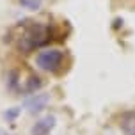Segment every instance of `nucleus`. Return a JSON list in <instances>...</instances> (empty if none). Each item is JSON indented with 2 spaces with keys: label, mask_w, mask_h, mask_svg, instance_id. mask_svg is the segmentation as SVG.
Wrapping results in <instances>:
<instances>
[{
  "label": "nucleus",
  "mask_w": 135,
  "mask_h": 135,
  "mask_svg": "<svg viewBox=\"0 0 135 135\" xmlns=\"http://www.w3.org/2000/svg\"><path fill=\"white\" fill-rule=\"evenodd\" d=\"M48 41V28L45 25L34 23L25 30V34L21 36L20 39V50L28 54L30 50H34L36 46H41Z\"/></svg>",
  "instance_id": "nucleus-1"
},
{
  "label": "nucleus",
  "mask_w": 135,
  "mask_h": 135,
  "mask_svg": "<svg viewBox=\"0 0 135 135\" xmlns=\"http://www.w3.org/2000/svg\"><path fill=\"white\" fill-rule=\"evenodd\" d=\"M62 59H64V55L61 50H45L37 55L36 64L45 71H55L62 64Z\"/></svg>",
  "instance_id": "nucleus-2"
},
{
  "label": "nucleus",
  "mask_w": 135,
  "mask_h": 135,
  "mask_svg": "<svg viewBox=\"0 0 135 135\" xmlns=\"http://www.w3.org/2000/svg\"><path fill=\"white\" fill-rule=\"evenodd\" d=\"M48 101H50V96L48 94H34L32 98H28L25 101V108L30 114H37V112H41L48 105Z\"/></svg>",
  "instance_id": "nucleus-3"
},
{
  "label": "nucleus",
  "mask_w": 135,
  "mask_h": 135,
  "mask_svg": "<svg viewBox=\"0 0 135 135\" xmlns=\"http://www.w3.org/2000/svg\"><path fill=\"white\" fill-rule=\"evenodd\" d=\"M54 126H55V117L54 115H46V117L39 119L37 123H34L30 133L32 135H48L54 130Z\"/></svg>",
  "instance_id": "nucleus-4"
},
{
  "label": "nucleus",
  "mask_w": 135,
  "mask_h": 135,
  "mask_svg": "<svg viewBox=\"0 0 135 135\" xmlns=\"http://www.w3.org/2000/svg\"><path fill=\"white\" fill-rule=\"evenodd\" d=\"M121 130L124 135H135V112H124L121 115Z\"/></svg>",
  "instance_id": "nucleus-5"
},
{
  "label": "nucleus",
  "mask_w": 135,
  "mask_h": 135,
  "mask_svg": "<svg viewBox=\"0 0 135 135\" xmlns=\"http://www.w3.org/2000/svg\"><path fill=\"white\" fill-rule=\"evenodd\" d=\"M43 85V82H41L39 76H30L27 82V87H25V91H28V93H34V91H37V89Z\"/></svg>",
  "instance_id": "nucleus-6"
},
{
  "label": "nucleus",
  "mask_w": 135,
  "mask_h": 135,
  "mask_svg": "<svg viewBox=\"0 0 135 135\" xmlns=\"http://www.w3.org/2000/svg\"><path fill=\"white\" fill-rule=\"evenodd\" d=\"M20 4L25 9H30V11H37L43 4V0H20Z\"/></svg>",
  "instance_id": "nucleus-7"
},
{
  "label": "nucleus",
  "mask_w": 135,
  "mask_h": 135,
  "mask_svg": "<svg viewBox=\"0 0 135 135\" xmlns=\"http://www.w3.org/2000/svg\"><path fill=\"white\" fill-rule=\"evenodd\" d=\"M18 114H20V108H18V107H13L11 110H7L6 114H4V117H6L7 121H13V119H14Z\"/></svg>",
  "instance_id": "nucleus-8"
},
{
  "label": "nucleus",
  "mask_w": 135,
  "mask_h": 135,
  "mask_svg": "<svg viewBox=\"0 0 135 135\" xmlns=\"http://www.w3.org/2000/svg\"><path fill=\"white\" fill-rule=\"evenodd\" d=\"M0 135H2V133H0Z\"/></svg>",
  "instance_id": "nucleus-9"
}]
</instances>
